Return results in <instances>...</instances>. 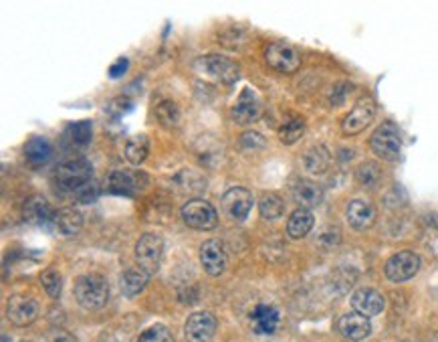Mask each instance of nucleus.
Wrapping results in <instances>:
<instances>
[{"label": "nucleus", "instance_id": "f257e3e1", "mask_svg": "<svg viewBox=\"0 0 438 342\" xmlns=\"http://www.w3.org/2000/svg\"><path fill=\"white\" fill-rule=\"evenodd\" d=\"M75 298L77 302L87 310H99L107 304L109 300V286L107 280L99 273H87L79 275L75 280Z\"/></svg>", "mask_w": 438, "mask_h": 342}, {"label": "nucleus", "instance_id": "f03ea898", "mask_svg": "<svg viewBox=\"0 0 438 342\" xmlns=\"http://www.w3.org/2000/svg\"><path fill=\"white\" fill-rule=\"evenodd\" d=\"M93 177V166L85 158H71L57 166L55 180L63 191H83Z\"/></svg>", "mask_w": 438, "mask_h": 342}, {"label": "nucleus", "instance_id": "7ed1b4c3", "mask_svg": "<svg viewBox=\"0 0 438 342\" xmlns=\"http://www.w3.org/2000/svg\"><path fill=\"white\" fill-rule=\"evenodd\" d=\"M369 146L374 150L376 156L384 158V160H398L400 152H402V136L400 130L394 126L392 122H386L380 128H376V132L369 138Z\"/></svg>", "mask_w": 438, "mask_h": 342}, {"label": "nucleus", "instance_id": "20e7f679", "mask_svg": "<svg viewBox=\"0 0 438 342\" xmlns=\"http://www.w3.org/2000/svg\"><path fill=\"white\" fill-rule=\"evenodd\" d=\"M182 219L196 231H211L218 225V213L209 200L192 198L182 207Z\"/></svg>", "mask_w": 438, "mask_h": 342}, {"label": "nucleus", "instance_id": "39448f33", "mask_svg": "<svg viewBox=\"0 0 438 342\" xmlns=\"http://www.w3.org/2000/svg\"><path fill=\"white\" fill-rule=\"evenodd\" d=\"M162 257H164V241H162V237L156 233L141 235L140 239H138V243H136V259H138L141 270L146 271V273H150V275L158 273Z\"/></svg>", "mask_w": 438, "mask_h": 342}, {"label": "nucleus", "instance_id": "423d86ee", "mask_svg": "<svg viewBox=\"0 0 438 342\" xmlns=\"http://www.w3.org/2000/svg\"><path fill=\"white\" fill-rule=\"evenodd\" d=\"M418 270H421V257L410 249L394 253L384 266L386 278L394 284L408 282L410 278H414L418 273Z\"/></svg>", "mask_w": 438, "mask_h": 342}, {"label": "nucleus", "instance_id": "0eeeda50", "mask_svg": "<svg viewBox=\"0 0 438 342\" xmlns=\"http://www.w3.org/2000/svg\"><path fill=\"white\" fill-rule=\"evenodd\" d=\"M148 184V177L136 170H115L106 179V191L118 197H132Z\"/></svg>", "mask_w": 438, "mask_h": 342}, {"label": "nucleus", "instance_id": "6e6552de", "mask_svg": "<svg viewBox=\"0 0 438 342\" xmlns=\"http://www.w3.org/2000/svg\"><path fill=\"white\" fill-rule=\"evenodd\" d=\"M196 69L204 73L206 77H212L216 81H222V83H232L239 79V67L236 63H232L227 57H220V55H209V57H202L196 61Z\"/></svg>", "mask_w": 438, "mask_h": 342}, {"label": "nucleus", "instance_id": "1a4fd4ad", "mask_svg": "<svg viewBox=\"0 0 438 342\" xmlns=\"http://www.w3.org/2000/svg\"><path fill=\"white\" fill-rule=\"evenodd\" d=\"M267 65L279 73H295L301 67V57L287 43H273L264 51Z\"/></svg>", "mask_w": 438, "mask_h": 342}, {"label": "nucleus", "instance_id": "9d476101", "mask_svg": "<svg viewBox=\"0 0 438 342\" xmlns=\"http://www.w3.org/2000/svg\"><path fill=\"white\" fill-rule=\"evenodd\" d=\"M253 203H255V198L245 186H232L222 195V209L236 223H243L248 217L250 209H253Z\"/></svg>", "mask_w": 438, "mask_h": 342}, {"label": "nucleus", "instance_id": "9b49d317", "mask_svg": "<svg viewBox=\"0 0 438 342\" xmlns=\"http://www.w3.org/2000/svg\"><path fill=\"white\" fill-rule=\"evenodd\" d=\"M6 316L15 326H29L33 324L38 316V304L35 298L24 296V294H17L8 300L6 304Z\"/></svg>", "mask_w": 438, "mask_h": 342}, {"label": "nucleus", "instance_id": "f8f14e48", "mask_svg": "<svg viewBox=\"0 0 438 342\" xmlns=\"http://www.w3.org/2000/svg\"><path fill=\"white\" fill-rule=\"evenodd\" d=\"M216 326L218 324L212 312H194L184 324V336L188 342H211Z\"/></svg>", "mask_w": 438, "mask_h": 342}, {"label": "nucleus", "instance_id": "ddd939ff", "mask_svg": "<svg viewBox=\"0 0 438 342\" xmlns=\"http://www.w3.org/2000/svg\"><path fill=\"white\" fill-rule=\"evenodd\" d=\"M374 116H376V104H374L369 97H364V100H360V102L355 104V108L351 109L350 114L344 118V122H341V132H344L346 136L360 134L362 130H366V128L372 124Z\"/></svg>", "mask_w": 438, "mask_h": 342}, {"label": "nucleus", "instance_id": "4468645a", "mask_svg": "<svg viewBox=\"0 0 438 342\" xmlns=\"http://www.w3.org/2000/svg\"><path fill=\"white\" fill-rule=\"evenodd\" d=\"M200 264L204 271L216 278L220 275L222 271L227 270V253H225V247L220 241L216 239H209L200 245Z\"/></svg>", "mask_w": 438, "mask_h": 342}, {"label": "nucleus", "instance_id": "2eb2a0df", "mask_svg": "<svg viewBox=\"0 0 438 342\" xmlns=\"http://www.w3.org/2000/svg\"><path fill=\"white\" fill-rule=\"evenodd\" d=\"M350 304L353 308V312L362 314L366 318H372V316L382 314V310L386 306V300L380 292H376V289L372 288H362L358 289V292H353Z\"/></svg>", "mask_w": 438, "mask_h": 342}, {"label": "nucleus", "instance_id": "dca6fc26", "mask_svg": "<svg viewBox=\"0 0 438 342\" xmlns=\"http://www.w3.org/2000/svg\"><path fill=\"white\" fill-rule=\"evenodd\" d=\"M281 322L279 310L271 304H259L255 306V310L250 312V326H253V332L259 334V336H271L277 332Z\"/></svg>", "mask_w": 438, "mask_h": 342}, {"label": "nucleus", "instance_id": "f3484780", "mask_svg": "<svg viewBox=\"0 0 438 342\" xmlns=\"http://www.w3.org/2000/svg\"><path fill=\"white\" fill-rule=\"evenodd\" d=\"M22 215H24V219H27L29 223H33V225L47 227V225H55V215H57V213L51 209V205H49L47 198L36 195V197H31L27 203H24Z\"/></svg>", "mask_w": 438, "mask_h": 342}, {"label": "nucleus", "instance_id": "a211bd4d", "mask_svg": "<svg viewBox=\"0 0 438 342\" xmlns=\"http://www.w3.org/2000/svg\"><path fill=\"white\" fill-rule=\"evenodd\" d=\"M337 330H339L341 336H346L350 341H364L372 332V324H369V318H366V316H362L358 312H350V314H344L339 318Z\"/></svg>", "mask_w": 438, "mask_h": 342}, {"label": "nucleus", "instance_id": "6ab92c4d", "mask_svg": "<svg viewBox=\"0 0 438 342\" xmlns=\"http://www.w3.org/2000/svg\"><path fill=\"white\" fill-rule=\"evenodd\" d=\"M261 116V102L257 100V95L253 91L243 90L241 97L236 100L234 108H232V118L239 122V124H250L255 122L257 118Z\"/></svg>", "mask_w": 438, "mask_h": 342}, {"label": "nucleus", "instance_id": "aec40b11", "mask_svg": "<svg viewBox=\"0 0 438 342\" xmlns=\"http://www.w3.org/2000/svg\"><path fill=\"white\" fill-rule=\"evenodd\" d=\"M348 221L358 231L369 229L376 221V209L366 200H351L348 205Z\"/></svg>", "mask_w": 438, "mask_h": 342}, {"label": "nucleus", "instance_id": "412c9836", "mask_svg": "<svg viewBox=\"0 0 438 342\" xmlns=\"http://www.w3.org/2000/svg\"><path fill=\"white\" fill-rule=\"evenodd\" d=\"M83 227V215L79 209L75 207H67V209H61L57 215H55V229L65 237H73L81 231Z\"/></svg>", "mask_w": 438, "mask_h": 342}, {"label": "nucleus", "instance_id": "4be33fe9", "mask_svg": "<svg viewBox=\"0 0 438 342\" xmlns=\"http://www.w3.org/2000/svg\"><path fill=\"white\" fill-rule=\"evenodd\" d=\"M293 198L299 205V209H313L321 200H323V191L316 182L309 180H301L297 186L293 189Z\"/></svg>", "mask_w": 438, "mask_h": 342}, {"label": "nucleus", "instance_id": "5701e85b", "mask_svg": "<svg viewBox=\"0 0 438 342\" xmlns=\"http://www.w3.org/2000/svg\"><path fill=\"white\" fill-rule=\"evenodd\" d=\"M51 154H53V146L47 138H41V136L31 138L24 146V156H27L29 164L35 166V168L47 163L51 158Z\"/></svg>", "mask_w": 438, "mask_h": 342}, {"label": "nucleus", "instance_id": "b1692460", "mask_svg": "<svg viewBox=\"0 0 438 342\" xmlns=\"http://www.w3.org/2000/svg\"><path fill=\"white\" fill-rule=\"evenodd\" d=\"M148 282H150V273H146L141 268H129L122 275V292L127 298H136L146 289Z\"/></svg>", "mask_w": 438, "mask_h": 342}, {"label": "nucleus", "instance_id": "393cba45", "mask_svg": "<svg viewBox=\"0 0 438 342\" xmlns=\"http://www.w3.org/2000/svg\"><path fill=\"white\" fill-rule=\"evenodd\" d=\"M313 213L307 211V209H297L293 211L289 221H287V233L291 239H303L305 235L311 231L313 227Z\"/></svg>", "mask_w": 438, "mask_h": 342}, {"label": "nucleus", "instance_id": "a878e982", "mask_svg": "<svg viewBox=\"0 0 438 342\" xmlns=\"http://www.w3.org/2000/svg\"><path fill=\"white\" fill-rule=\"evenodd\" d=\"M148 152H150V140H148L146 134L129 138L127 144H125V158L136 166H140L148 158Z\"/></svg>", "mask_w": 438, "mask_h": 342}, {"label": "nucleus", "instance_id": "bb28decb", "mask_svg": "<svg viewBox=\"0 0 438 342\" xmlns=\"http://www.w3.org/2000/svg\"><path fill=\"white\" fill-rule=\"evenodd\" d=\"M303 164L311 175H323L330 166V152L323 146H316L305 154Z\"/></svg>", "mask_w": 438, "mask_h": 342}, {"label": "nucleus", "instance_id": "cd10ccee", "mask_svg": "<svg viewBox=\"0 0 438 342\" xmlns=\"http://www.w3.org/2000/svg\"><path fill=\"white\" fill-rule=\"evenodd\" d=\"M67 140L73 146H87L93 138V126L89 120H81V122H73L65 132Z\"/></svg>", "mask_w": 438, "mask_h": 342}, {"label": "nucleus", "instance_id": "c85d7f7f", "mask_svg": "<svg viewBox=\"0 0 438 342\" xmlns=\"http://www.w3.org/2000/svg\"><path fill=\"white\" fill-rule=\"evenodd\" d=\"M259 211H261V217L263 219H279L285 211V205H283V198L275 193H264L261 200H259Z\"/></svg>", "mask_w": 438, "mask_h": 342}, {"label": "nucleus", "instance_id": "c756f323", "mask_svg": "<svg viewBox=\"0 0 438 342\" xmlns=\"http://www.w3.org/2000/svg\"><path fill=\"white\" fill-rule=\"evenodd\" d=\"M176 182H178L180 189L186 191V193H200V191H204V186H206V179H204L200 172H196V170H182V172L176 177Z\"/></svg>", "mask_w": 438, "mask_h": 342}, {"label": "nucleus", "instance_id": "7c9ffc66", "mask_svg": "<svg viewBox=\"0 0 438 342\" xmlns=\"http://www.w3.org/2000/svg\"><path fill=\"white\" fill-rule=\"evenodd\" d=\"M305 132V122L301 118H293L279 128V140L283 144H295Z\"/></svg>", "mask_w": 438, "mask_h": 342}, {"label": "nucleus", "instance_id": "2f4dec72", "mask_svg": "<svg viewBox=\"0 0 438 342\" xmlns=\"http://www.w3.org/2000/svg\"><path fill=\"white\" fill-rule=\"evenodd\" d=\"M41 284H43V288L45 292L51 296V298H59L61 296V292H63V278H61V273L55 270V268H47V270L41 273Z\"/></svg>", "mask_w": 438, "mask_h": 342}, {"label": "nucleus", "instance_id": "473e14b6", "mask_svg": "<svg viewBox=\"0 0 438 342\" xmlns=\"http://www.w3.org/2000/svg\"><path fill=\"white\" fill-rule=\"evenodd\" d=\"M156 116H158L160 124H164L166 128H174L180 122V109H178V106H176L172 100L160 102L158 109H156Z\"/></svg>", "mask_w": 438, "mask_h": 342}, {"label": "nucleus", "instance_id": "72a5a7b5", "mask_svg": "<svg viewBox=\"0 0 438 342\" xmlns=\"http://www.w3.org/2000/svg\"><path fill=\"white\" fill-rule=\"evenodd\" d=\"M138 342H176L172 332L166 328L164 324H154L150 326L148 330H143L140 334Z\"/></svg>", "mask_w": 438, "mask_h": 342}, {"label": "nucleus", "instance_id": "f704fd0d", "mask_svg": "<svg viewBox=\"0 0 438 342\" xmlns=\"http://www.w3.org/2000/svg\"><path fill=\"white\" fill-rule=\"evenodd\" d=\"M358 180H360L362 184H366V186L376 184V182L380 180V166L374 163L362 164V166L358 168Z\"/></svg>", "mask_w": 438, "mask_h": 342}, {"label": "nucleus", "instance_id": "c9c22d12", "mask_svg": "<svg viewBox=\"0 0 438 342\" xmlns=\"http://www.w3.org/2000/svg\"><path fill=\"white\" fill-rule=\"evenodd\" d=\"M241 146L246 148V150H259V148H264V138L259 134V132H245L241 136Z\"/></svg>", "mask_w": 438, "mask_h": 342}, {"label": "nucleus", "instance_id": "e433bc0d", "mask_svg": "<svg viewBox=\"0 0 438 342\" xmlns=\"http://www.w3.org/2000/svg\"><path fill=\"white\" fill-rule=\"evenodd\" d=\"M127 67H129V61L122 57V59H118L111 67H109V77L111 79H118V77H122L123 73L127 71Z\"/></svg>", "mask_w": 438, "mask_h": 342}, {"label": "nucleus", "instance_id": "4c0bfd02", "mask_svg": "<svg viewBox=\"0 0 438 342\" xmlns=\"http://www.w3.org/2000/svg\"><path fill=\"white\" fill-rule=\"evenodd\" d=\"M47 342H77L69 332H63V330H55L53 334H49Z\"/></svg>", "mask_w": 438, "mask_h": 342}, {"label": "nucleus", "instance_id": "58836bf2", "mask_svg": "<svg viewBox=\"0 0 438 342\" xmlns=\"http://www.w3.org/2000/svg\"><path fill=\"white\" fill-rule=\"evenodd\" d=\"M2 342H8V336H2Z\"/></svg>", "mask_w": 438, "mask_h": 342}]
</instances>
